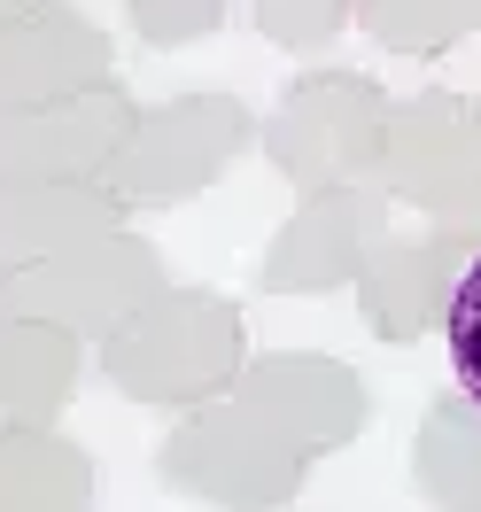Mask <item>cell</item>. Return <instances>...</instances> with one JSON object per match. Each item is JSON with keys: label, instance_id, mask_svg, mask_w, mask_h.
<instances>
[{"label": "cell", "instance_id": "cell-19", "mask_svg": "<svg viewBox=\"0 0 481 512\" xmlns=\"http://www.w3.org/2000/svg\"><path fill=\"white\" fill-rule=\"evenodd\" d=\"M435 334L450 342V381H458V396L481 404V241H474V256H466V272H458V288H450Z\"/></svg>", "mask_w": 481, "mask_h": 512}, {"label": "cell", "instance_id": "cell-23", "mask_svg": "<svg viewBox=\"0 0 481 512\" xmlns=\"http://www.w3.org/2000/svg\"><path fill=\"white\" fill-rule=\"evenodd\" d=\"M474 117H481V86H474Z\"/></svg>", "mask_w": 481, "mask_h": 512}, {"label": "cell", "instance_id": "cell-16", "mask_svg": "<svg viewBox=\"0 0 481 512\" xmlns=\"http://www.w3.org/2000/svg\"><path fill=\"white\" fill-rule=\"evenodd\" d=\"M357 32L381 55L404 63H443L474 39V0H357Z\"/></svg>", "mask_w": 481, "mask_h": 512}, {"label": "cell", "instance_id": "cell-22", "mask_svg": "<svg viewBox=\"0 0 481 512\" xmlns=\"http://www.w3.org/2000/svg\"><path fill=\"white\" fill-rule=\"evenodd\" d=\"M474 32H481V0H474Z\"/></svg>", "mask_w": 481, "mask_h": 512}, {"label": "cell", "instance_id": "cell-13", "mask_svg": "<svg viewBox=\"0 0 481 512\" xmlns=\"http://www.w3.org/2000/svg\"><path fill=\"white\" fill-rule=\"evenodd\" d=\"M125 225V210L101 187H39V179H0V280L32 272L39 256L70 249L86 233Z\"/></svg>", "mask_w": 481, "mask_h": 512}, {"label": "cell", "instance_id": "cell-11", "mask_svg": "<svg viewBox=\"0 0 481 512\" xmlns=\"http://www.w3.org/2000/svg\"><path fill=\"white\" fill-rule=\"evenodd\" d=\"M117 78V39L78 8H39L24 24H0V117H24L39 101L86 94Z\"/></svg>", "mask_w": 481, "mask_h": 512}, {"label": "cell", "instance_id": "cell-15", "mask_svg": "<svg viewBox=\"0 0 481 512\" xmlns=\"http://www.w3.org/2000/svg\"><path fill=\"white\" fill-rule=\"evenodd\" d=\"M412 481L435 512H481V404H466L458 388L427 404L412 435Z\"/></svg>", "mask_w": 481, "mask_h": 512}, {"label": "cell", "instance_id": "cell-18", "mask_svg": "<svg viewBox=\"0 0 481 512\" xmlns=\"http://www.w3.org/2000/svg\"><path fill=\"white\" fill-rule=\"evenodd\" d=\"M233 8L249 0H125V24L140 47H194V39H218Z\"/></svg>", "mask_w": 481, "mask_h": 512}, {"label": "cell", "instance_id": "cell-14", "mask_svg": "<svg viewBox=\"0 0 481 512\" xmlns=\"http://www.w3.org/2000/svg\"><path fill=\"white\" fill-rule=\"evenodd\" d=\"M0 512H101V474L63 427H0Z\"/></svg>", "mask_w": 481, "mask_h": 512}, {"label": "cell", "instance_id": "cell-5", "mask_svg": "<svg viewBox=\"0 0 481 512\" xmlns=\"http://www.w3.org/2000/svg\"><path fill=\"white\" fill-rule=\"evenodd\" d=\"M163 288H171L163 249L148 233H132V225H109V233H86V241H70V249L39 256L32 272L0 280V311L47 319V326H63V334H78V342H101V334H117L140 303H156Z\"/></svg>", "mask_w": 481, "mask_h": 512}, {"label": "cell", "instance_id": "cell-8", "mask_svg": "<svg viewBox=\"0 0 481 512\" xmlns=\"http://www.w3.org/2000/svg\"><path fill=\"white\" fill-rule=\"evenodd\" d=\"M481 171V117L474 94L450 86H419L388 109V140H381V194L404 202L419 218L443 225L458 210V194L474 187Z\"/></svg>", "mask_w": 481, "mask_h": 512}, {"label": "cell", "instance_id": "cell-12", "mask_svg": "<svg viewBox=\"0 0 481 512\" xmlns=\"http://www.w3.org/2000/svg\"><path fill=\"white\" fill-rule=\"evenodd\" d=\"M86 381V342L47 319L0 311V427H55Z\"/></svg>", "mask_w": 481, "mask_h": 512}, {"label": "cell", "instance_id": "cell-4", "mask_svg": "<svg viewBox=\"0 0 481 512\" xmlns=\"http://www.w3.org/2000/svg\"><path fill=\"white\" fill-rule=\"evenodd\" d=\"M303 474H311V458L272 419L249 412L241 396L179 412V427L156 443V481L171 497L210 505V512H280L295 505Z\"/></svg>", "mask_w": 481, "mask_h": 512}, {"label": "cell", "instance_id": "cell-21", "mask_svg": "<svg viewBox=\"0 0 481 512\" xmlns=\"http://www.w3.org/2000/svg\"><path fill=\"white\" fill-rule=\"evenodd\" d=\"M39 8H63V0H0V24H24V16H39Z\"/></svg>", "mask_w": 481, "mask_h": 512}, {"label": "cell", "instance_id": "cell-20", "mask_svg": "<svg viewBox=\"0 0 481 512\" xmlns=\"http://www.w3.org/2000/svg\"><path fill=\"white\" fill-rule=\"evenodd\" d=\"M450 233H466V241H481V171H474V187H466V194H458V210H450Z\"/></svg>", "mask_w": 481, "mask_h": 512}, {"label": "cell", "instance_id": "cell-3", "mask_svg": "<svg viewBox=\"0 0 481 512\" xmlns=\"http://www.w3.org/2000/svg\"><path fill=\"white\" fill-rule=\"evenodd\" d=\"M257 109L241 94H171L148 101L140 125L125 132V148L101 171V194L125 210V218H156V210H179L202 187H218L233 163L249 156L257 140Z\"/></svg>", "mask_w": 481, "mask_h": 512}, {"label": "cell", "instance_id": "cell-9", "mask_svg": "<svg viewBox=\"0 0 481 512\" xmlns=\"http://www.w3.org/2000/svg\"><path fill=\"white\" fill-rule=\"evenodd\" d=\"M233 396L257 419H272L311 466L342 458L365 435V419H373V396L357 381V365H342V357H326V350H257L241 365Z\"/></svg>", "mask_w": 481, "mask_h": 512}, {"label": "cell", "instance_id": "cell-7", "mask_svg": "<svg viewBox=\"0 0 481 512\" xmlns=\"http://www.w3.org/2000/svg\"><path fill=\"white\" fill-rule=\"evenodd\" d=\"M140 125V101L125 78H101L86 94L39 101L24 117H0V179H39V187H101L109 156Z\"/></svg>", "mask_w": 481, "mask_h": 512}, {"label": "cell", "instance_id": "cell-2", "mask_svg": "<svg viewBox=\"0 0 481 512\" xmlns=\"http://www.w3.org/2000/svg\"><path fill=\"white\" fill-rule=\"evenodd\" d=\"M388 86L373 70H295L288 94L264 117V163L288 179L295 194L319 187H381V140H388Z\"/></svg>", "mask_w": 481, "mask_h": 512}, {"label": "cell", "instance_id": "cell-10", "mask_svg": "<svg viewBox=\"0 0 481 512\" xmlns=\"http://www.w3.org/2000/svg\"><path fill=\"white\" fill-rule=\"evenodd\" d=\"M466 256H474V241L450 233V225H435V218L412 225V233L388 225V241L365 256V272H357V288H350L365 334L388 342V350L427 342V334L443 326V303H450V288H458V272H466Z\"/></svg>", "mask_w": 481, "mask_h": 512}, {"label": "cell", "instance_id": "cell-17", "mask_svg": "<svg viewBox=\"0 0 481 512\" xmlns=\"http://www.w3.org/2000/svg\"><path fill=\"white\" fill-rule=\"evenodd\" d=\"M249 24H257L264 47L311 63V55H326L357 24V0H249Z\"/></svg>", "mask_w": 481, "mask_h": 512}, {"label": "cell", "instance_id": "cell-6", "mask_svg": "<svg viewBox=\"0 0 481 512\" xmlns=\"http://www.w3.org/2000/svg\"><path fill=\"white\" fill-rule=\"evenodd\" d=\"M388 241V194L381 187H319L295 194V210L272 225L257 256V295H334L357 288L365 256Z\"/></svg>", "mask_w": 481, "mask_h": 512}, {"label": "cell", "instance_id": "cell-1", "mask_svg": "<svg viewBox=\"0 0 481 512\" xmlns=\"http://www.w3.org/2000/svg\"><path fill=\"white\" fill-rule=\"evenodd\" d=\"M249 365V326L241 303L218 288H171L156 303H140L117 334L94 342V373L125 404H156V412H194V404H218L233 396Z\"/></svg>", "mask_w": 481, "mask_h": 512}]
</instances>
